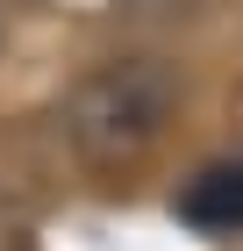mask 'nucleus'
<instances>
[{
	"instance_id": "nucleus-1",
	"label": "nucleus",
	"mask_w": 243,
	"mask_h": 251,
	"mask_svg": "<svg viewBox=\"0 0 243 251\" xmlns=\"http://www.w3.org/2000/svg\"><path fill=\"white\" fill-rule=\"evenodd\" d=\"M179 115V72L165 58H114L65 94V144L86 165L143 158Z\"/></svg>"
},
{
	"instance_id": "nucleus-2",
	"label": "nucleus",
	"mask_w": 243,
	"mask_h": 251,
	"mask_svg": "<svg viewBox=\"0 0 243 251\" xmlns=\"http://www.w3.org/2000/svg\"><path fill=\"white\" fill-rule=\"evenodd\" d=\"M179 215L207 237H243V151L207 165V173H193L186 194H179Z\"/></svg>"
}]
</instances>
